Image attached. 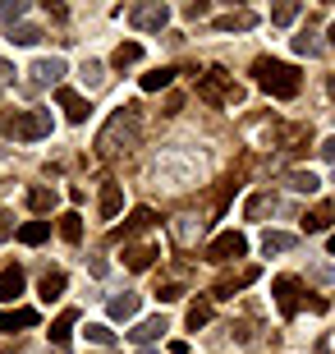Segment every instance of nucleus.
<instances>
[{
  "label": "nucleus",
  "instance_id": "nucleus-32",
  "mask_svg": "<svg viewBox=\"0 0 335 354\" xmlns=\"http://www.w3.org/2000/svg\"><path fill=\"white\" fill-rule=\"evenodd\" d=\"M51 203H55L51 189H28V207H32V212H46Z\"/></svg>",
  "mask_w": 335,
  "mask_h": 354
},
{
  "label": "nucleus",
  "instance_id": "nucleus-37",
  "mask_svg": "<svg viewBox=\"0 0 335 354\" xmlns=\"http://www.w3.org/2000/svg\"><path fill=\"white\" fill-rule=\"evenodd\" d=\"M23 10H28L23 0H5V5H0V19H5V24H14V19H19Z\"/></svg>",
  "mask_w": 335,
  "mask_h": 354
},
{
  "label": "nucleus",
  "instance_id": "nucleus-35",
  "mask_svg": "<svg viewBox=\"0 0 335 354\" xmlns=\"http://www.w3.org/2000/svg\"><path fill=\"white\" fill-rule=\"evenodd\" d=\"M294 19H298V5H276V10H271V24H294Z\"/></svg>",
  "mask_w": 335,
  "mask_h": 354
},
{
  "label": "nucleus",
  "instance_id": "nucleus-25",
  "mask_svg": "<svg viewBox=\"0 0 335 354\" xmlns=\"http://www.w3.org/2000/svg\"><path fill=\"white\" fill-rule=\"evenodd\" d=\"M294 249V235H285V230H267L262 235V253H285Z\"/></svg>",
  "mask_w": 335,
  "mask_h": 354
},
{
  "label": "nucleus",
  "instance_id": "nucleus-20",
  "mask_svg": "<svg viewBox=\"0 0 335 354\" xmlns=\"http://www.w3.org/2000/svg\"><path fill=\"white\" fill-rule=\"evenodd\" d=\"M285 184H289L294 194H317V189H322V180H317L312 171H289V175H285Z\"/></svg>",
  "mask_w": 335,
  "mask_h": 354
},
{
  "label": "nucleus",
  "instance_id": "nucleus-30",
  "mask_svg": "<svg viewBox=\"0 0 335 354\" xmlns=\"http://www.w3.org/2000/svg\"><path fill=\"white\" fill-rule=\"evenodd\" d=\"M92 345H115V331L106 327V322H88V331H83Z\"/></svg>",
  "mask_w": 335,
  "mask_h": 354
},
{
  "label": "nucleus",
  "instance_id": "nucleus-16",
  "mask_svg": "<svg viewBox=\"0 0 335 354\" xmlns=\"http://www.w3.org/2000/svg\"><path fill=\"white\" fill-rule=\"evenodd\" d=\"M102 221H115L119 216V207H124V194H119V184H102Z\"/></svg>",
  "mask_w": 335,
  "mask_h": 354
},
{
  "label": "nucleus",
  "instance_id": "nucleus-9",
  "mask_svg": "<svg viewBox=\"0 0 335 354\" xmlns=\"http://www.w3.org/2000/svg\"><path fill=\"white\" fill-rule=\"evenodd\" d=\"M55 102H60V111H65V115L74 120V124H83V120L92 115V106H88V97H78L74 88H60V92H55Z\"/></svg>",
  "mask_w": 335,
  "mask_h": 354
},
{
  "label": "nucleus",
  "instance_id": "nucleus-44",
  "mask_svg": "<svg viewBox=\"0 0 335 354\" xmlns=\"http://www.w3.org/2000/svg\"><path fill=\"white\" fill-rule=\"evenodd\" d=\"M331 253H335V235H331Z\"/></svg>",
  "mask_w": 335,
  "mask_h": 354
},
{
  "label": "nucleus",
  "instance_id": "nucleus-24",
  "mask_svg": "<svg viewBox=\"0 0 335 354\" xmlns=\"http://www.w3.org/2000/svg\"><path fill=\"white\" fill-rule=\"evenodd\" d=\"M74 322H78V313H74V308H65V313L51 322V341H55V345H65V341H69V331H74Z\"/></svg>",
  "mask_w": 335,
  "mask_h": 354
},
{
  "label": "nucleus",
  "instance_id": "nucleus-6",
  "mask_svg": "<svg viewBox=\"0 0 335 354\" xmlns=\"http://www.w3.org/2000/svg\"><path fill=\"white\" fill-rule=\"evenodd\" d=\"M129 24L138 28V32H156V28L170 24V10L161 5V0H152V5H138V10H129Z\"/></svg>",
  "mask_w": 335,
  "mask_h": 354
},
{
  "label": "nucleus",
  "instance_id": "nucleus-8",
  "mask_svg": "<svg viewBox=\"0 0 335 354\" xmlns=\"http://www.w3.org/2000/svg\"><path fill=\"white\" fill-rule=\"evenodd\" d=\"M28 74H32V88L60 83V79H65V60H60V55H41V60H37L32 69H28Z\"/></svg>",
  "mask_w": 335,
  "mask_h": 354
},
{
  "label": "nucleus",
  "instance_id": "nucleus-15",
  "mask_svg": "<svg viewBox=\"0 0 335 354\" xmlns=\"http://www.w3.org/2000/svg\"><path fill=\"white\" fill-rule=\"evenodd\" d=\"M23 327H37V308H10V313H0V331H23Z\"/></svg>",
  "mask_w": 335,
  "mask_h": 354
},
{
  "label": "nucleus",
  "instance_id": "nucleus-5",
  "mask_svg": "<svg viewBox=\"0 0 335 354\" xmlns=\"http://www.w3.org/2000/svg\"><path fill=\"white\" fill-rule=\"evenodd\" d=\"M244 253H248V239L239 235V230H225L220 239L207 244V263H234V258H244Z\"/></svg>",
  "mask_w": 335,
  "mask_h": 354
},
{
  "label": "nucleus",
  "instance_id": "nucleus-36",
  "mask_svg": "<svg viewBox=\"0 0 335 354\" xmlns=\"http://www.w3.org/2000/svg\"><path fill=\"white\" fill-rule=\"evenodd\" d=\"M294 51L298 55H317V37H312V32H298V37H294Z\"/></svg>",
  "mask_w": 335,
  "mask_h": 354
},
{
  "label": "nucleus",
  "instance_id": "nucleus-38",
  "mask_svg": "<svg viewBox=\"0 0 335 354\" xmlns=\"http://www.w3.org/2000/svg\"><path fill=\"white\" fill-rule=\"evenodd\" d=\"M156 299H161V304H175V299H184V286H161V290H156Z\"/></svg>",
  "mask_w": 335,
  "mask_h": 354
},
{
  "label": "nucleus",
  "instance_id": "nucleus-23",
  "mask_svg": "<svg viewBox=\"0 0 335 354\" xmlns=\"http://www.w3.org/2000/svg\"><path fill=\"white\" fill-rule=\"evenodd\" d=\"M198 235H202V221L198 216H175V239L180 244H193Z\"/></svg>",
  "mask_w": 335,
  "mask_h": 354
},
{
  "label": "nucleus",
  "instance_id": "nucleus-27",
  "mask_svg": "<svg viewBox=\"0 0 335 354\" xmlns=\"http://www.w3.org/2000/svg\"><path fill=\"white\" fill-rule=\"evenodd\" d=\"M175 83V69H152V74H142V92H161Z\"/></svg>",
  "mask_w": 335,
  "mask_h": 354
},
{
  "label": "nucleus",
  "instance_id": "nucleus-1",
  "mask_svg": "<svg viewBox=\"0 0 335 354\" xmlns=\"http://www.w3.org/2000/svg\"><path fill=\"white\" fill-rule=\"evenodd\" d=\"M133 138H138V106H119L115 115L106 120V129L97 133V152H102V157H115L119 147H129Z\"/></svg>",
  "mask_w": 335,
  "mask_h": 354
},
{
  "label": "nucleus",
  "instance_id": "nucleus-11",
  "mask_svg": "<svg viewBox=\"0 0 335 354\" xmlns=\"http://www.w3.org/2000/svg\"><path fill=\"white\" fill-rule=\"evenodd\" d=\"M253 281H258V267H244V272H234V276H220L216 281V299H230L234 290L253 286Z\"/></svg>",
  "mask_w": 335,
  "mask_h": 354
},
{
  "label": "nucleus",
  "instance_id": "nucleus-7",
  "mask_svg": "<svg viewBox=\"0 0 335 354\" xmlns=\"http://www.w3.org/2000/svg\"><path fill=\"white\" fill-rule=\"evenodd\" d=\"M271 295H276V308H280L285 317H294V313H298V295H303V286H298L294 276H276V281H271Z\"/></svg>",
  "mask_w": 335,
  "mask_h": 354
},
{
  "label": "nucleus",
  "instance_id": "nucleus-21",
  "mask_svg": "<svg viewBox=\"0 0 335 354\" xmlns=\"http://www.w3.org/2000/svg\"><path fill=\"white\" fill-rule=\"evenodd\" d=\"M111 317H115V322L138 317V295H115V299H111Z\"/></svg>",
  "mask_w": 335,
  "mask_h": 354
},
{
  "label": "nucleus",
  "instance_id": "nucleus-3",
  "mask_svg": "<svg viewBox=\"0 0 335 354\" xmlns=\"http://www.w3.org/2000/svg\"><path fill=\"white\" fill-rule=\"evenodd\" d=\"M253 74H258V83L271 92V97H280V102L298 97V88H303L298 69L294 65H280V60H258V65H253Z\"/></svg>",
  "mask_w": 335,
  "mask_h": 354
},
{
  "label": "nucleus",
  "instance_id": "nucleus-13",
  "mask_svg": "<svg viewBox=\"0 0 335 354\" xmlns=\"http://www.w3.org/2000/svg\"><path fill=\"white\" fill-rule=\"evenodd\" d=\"M156 258H161V249H156V244H133V249H124V263H129V272H147Z\"/></svg>",
  "mask_w": 335,
  "mask_h": 354
},
{
  "label": "nucleus",
  "instance_id": "nucleus-41",
  "mask_svg": "<svg viewBox=\"0 0 335 354\" xmlns=\"http://www.w3.org/2000/svg\"><path fill=\"white\" fill-rule=\"evenodd\" d=\"M322 157H326V161H335V138H326V143H322Z\"/></svg>",
  "mask_w": 335,
  "mask_h": 354
},
{
  "label": "nucleus",
  "instance_id": "nucleus-4",
  "mask_svg": "<svg viewBox=\"0 0 335 354\" xmlns=\"http://www.w3.org/2000/svg\"><path fill=\"white\" fill-rule=\"evenodd\" d=\"M198 97H202V102H211V106H234L239 97H244V88H239L225 69H207L202 83H198Z\"/></svg>",
  "mask_w": 335,
  "mask_h": 354
},
{
  "label": "nucleus",
  "instance_id": "nucleus-43",
  "mask_svg": "<svg viewBox=\"0 0 335 354\" xmlns=\"http://www.w3.org/2000/svg\"><path fill=\"white\" fill-rule=\"evenodd\" d=\"M331 46H335V24H331Z\"/></svg>",
  "mask_w": 335,
  "mask_h": 354
},
{
  "label": "nucleus",
  "instance_id": "nucleus-19",
  "mask_svg": "<svg viewBox=\"0 0 335 354\" xmlns=\"http://www.w3.org/2000/svg\"><path fill=\"white\" fill-rule=\"evenodd\" d=\"M138 60H142V46H138V41H119L115 55H111V65H115V69H129V65H138Z\"/></svg>",
  "mask_w": 335,
  "mask_h": 354
},
{
  "label": "nucleus",
  "instance_id": "nucleus-42",
  "mask_svg": "<svg viewBox=\"0 0 335 354\" xmlns=\"http://www.w3.org/2000/svg\"><path fill=\"white\" fill-rule=\"evenodd\" d=\"M0 83H14V69L5 65V60H0Z\"/></svg>",
  "mask_w": 335,
  "mask_h": 354
},
{
  "label": "nucleus",
  "instance_id": "nucleus-12",
  "mask_svg": "<svg viewBox=\"0 0 335 354\" xmlns=\"http://www.w3.org/2000/svg\"><path fill=\"white\" fill-rule=\"evenodd\" d=\"M248 28H258V14L253 10H234V14H220L216 19V32H248Z\"/></svg>",
  "mask_w": 335,
  "mask_h": 354
},
{
  "label": "nucleus",
  "instance_id": "nucleus-39",
  "mask_svg": "<svg viewBox=\"0 0 335 354\" xmlns=\"http://www.w3.org/2000/svg\"><path fill=\"white\" fill-rule=\"evenodd\" d=\"M10 235H14V216L0 207V239H10Z\"/></svg>",
  "mask_w": 335,
  "mask_h": 354
},
{
  "label": "nucleus",
  "instance_id": "nucleus-17",
  "mask_svg": "<svg viewBox=\"0 0 335 354\" xmlns=\"http://www.w3.org/2000/svg\"><path fill=\"white\" fill-rule=\"evenodd\" d=\"M152 221H156V216H152V207H138V212H133V216H129V221H124V225H119V230H115V239L142 235V230H152Z\"/></svg>",
  "mask_w": 335,
  "mask_h": 354
},
{
  "label": "nucleus",
  "instance_id": "nucleus-40",
  "mask_svg": "<svg viewBox=\"0 0 335 354\" xmlns=\"http://www.w3.org/2000/svg\"><path fill=\"white\" fill-rule=\"evenodd\" d=\"M184 14H189V19H207V0H193V5H184Z\"/></svg>",
  "mask_w": 335,
  "mask_h": 354
},
{
  "label": "nucleus",
  "instance_id": "nucleus-26",
  "mask_svg": "<svg viewBox=\"0 0 335 354\" xmlns=\"http://www.w3.org/2000/svg\"><path fill=\"white\" fill-rule=\"evenodd\" d=\"M65 295V272H46L41 276V299L51 304V299H60Z\"/></svg>",
  "mask_w": 335,
  "mask_h": 354
},
{
  "label": "nucleus",
  "instance_id": "nucleus-18",
  "mask_svg": "<svg viewBox=\"0 0 335 354\" xmlns=\"http://www.w3.org/2000/svg\"><path fill=\"white\" fill-rule=\"evenodd\" d=\"M51 239V221H28V225H19V244H46Z\"/></svg>",
  "mask_w": 335,
  "mask_h": 354
},
{
  "label": "nucleus",
  "instance_id": "nucleus-22",
  "mask_svg": "<svg viewBox=\"0 0 335 354\" xmlns=\"http://www.w3.org/2000/svg\"><path fill=\"white\" fill-rule=\"evenodd\" d=\"M331 216H335L331 207H312L308 216H303V230H308V235H322V230H331Z\"/></svg>",
  "mask_w": 335,
  "mask_h": 354
},
{
  "label": "nucleus",
  "instance_id": "nucleus-14",
  "mask_svg": "<svg viewBox=\"0 0 335 354\" xmlns=\"http://www.w3.org/2000/svg\"><path fill=\"white\" fill-rule=\"evenodd\" d=\"M19 295H23V267H5V272H0V299L14 304Z\"/></svg>",
  "mask_w": 335,
  "mask_h": 354
},
{
  "label": "nucleus",
  "instance_id": "nucleus-29",
  "mask_svg": "<svg viewBox=\"0 0 335 354\" xmlns=\"http://www.w3.org/2000/svg\"><path fill=\"white\" fill-rule=\"evenodd\" d=\"M60 235H65L69 244L83 239V216H78V212H65V216H60Z\"/></svg>",
  "mask_w": 335,
  "mask_h": 354
},
{
  "label": "nucleus",
  "instance_id": "nucleus-31",
  "mask_svg": "<svg viewBox=\"0 0 335 354\" xmlns=\"http://www.w3.org/2000/svg\"><path fill=\"white\" fill-rule=\"evenodd\" d=\"M207 322H211V304H207V299H198L193 304V308H189V327H207Z\"/></svg>",
  "mask_w": 335,
  "mask_h": 354
},
{
  "label": "nucleus",
  "instance_id": "nucleus-2",
  "mask_svg": "<svg viewBox=\"0 0 335 354\" xmlns=\"http://www.w3.org/2000/svg\"><path fill=\"white\" fill-rule=\"evenodd\" d=\"M0 133L19 143H37L51 133V111H0Z\"/></svg>",
  "mask_w": 335,
  "mask_h": 354
},
{
  "label": "nucleus",
  "instance_id": "nucleus-28",
  "mask_svg": "<svg viewBox=\"0 0 335 354\" xmlns=\"http://www.w3.org/2000/svg\"><path fill=\"white\" fill-rule=\"evenodd\" d=\"M10 41H14V46H37V41H41V28L19 24V28H10Z\"/></svg>",
  "mask_w": 335,
  "mask_h": 354
},
{
  "label": "nucleus",
  "instance_id": "nucleus-10",
  "mask_svg": "<svg viewBox=\"0 0 335 354\" xmlns=\"http://www.w3.org/2000/svg\"><path fill=\"white\" fill-rule=\"evenodd\" d=\"M166 331H170V322H166V317H147V322H138V327H133V331H124V336H129L133 345H152V341H161Z\"/></svg>",
  "mask_w": 335,
  "mask_h": 354
},
{
  "label": "nucleus",
  "instance_id": "nucleus-34",
  "mask_svg": "<svg viewBox=\"0 0 335 354\" xmlns=\"http://www.w3.org/2000/svg\"><path fill=\"white\" fill-rule=\"evenodd\" d=\"M83 83H88V88H102V83H106V65L88 60V65H83Z\"/></svg>",
  "mask_w": 335,
  "mask_h": 354
},
{
  "label": "nucleus",
  "instance_id": "nucleus-33",
  "mask_svg": "<svg viewBox=\"0 0 335 354\" xmlns=\"http://www.w3.org/2000/svg\"><path fill=\"white\" fill-rule=\"evenodd\" d=\"M267 212H276V198H271V194H258L253 203H248V216H253V221H258V216H267Z\"/></svg>",
  "mask_w": 335,
  "mask_h": 354
}]
</instances>
